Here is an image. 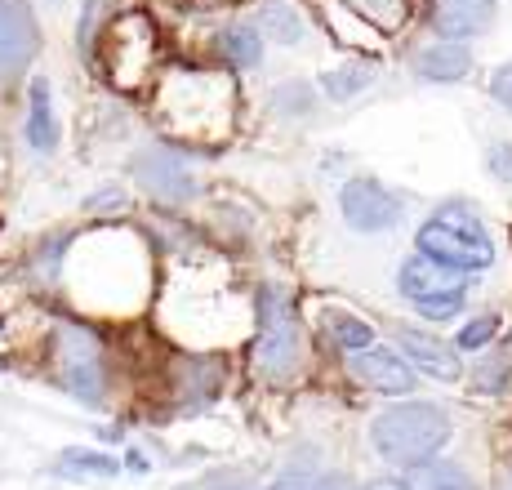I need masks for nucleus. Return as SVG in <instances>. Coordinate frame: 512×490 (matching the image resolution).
<instances>
[{
  "label": "nucleus",
  "instance_id": "nucleus-1",
  "mask_svg": "<svg viewBox=\"0 0 512 490\" xmlns=\"http://www.w3.org/2000/svg\"><path fill=\"white\" fill-rule=\"evenodd\" d=\"M450 441V415L437 401H401L370 419V446L388 464H423Z\"/></svg>",
  "mask_w": 512,
  "mask_h": 490
},
{
  "label": "nucleus",
  "instance_id": "nucleus-2",
  "mask_svg": "<svg viewBox=\"0 0 512 490\" xmlns=\"http://www.w3.org/2000/svg\"><path fill=\"white\" fill-rule=\"evenodd\" d=\"M161 103L165 125L179 134H192V139H201V134L210 139V125L214 134H223L232 125V90L214 72H179L174 81H165Z\"/></svg>",
  "mask_w": 512,
  "mask_h": 490
},
{
  "label": "nucleus",
  "instance_id": "nucleus-3",
  "mask_svg": "<svg viewBox=\"0 0 512 490\" xmlns=\"http://www.w3.org/2000/svg\"><path fill=\"white\" fill-rule=\"evenodd\" d=\"M419 254H428L432 263H446V268H455V272H481L495 263L490 232L477 223V214L459 210V205H441V210L423 223Z\"/></svg>",
  "mask_w": 512,
  "mask_h": 490
},
{
  "label": "nucleus",
  "instance_id": "nucleus-4",
  "mask_svg": "<svg viewBox=\"0 0 512 490\" xmlns=\"http://www.w3.org/2000/svg\"><path fill=\"white\" fill-rule=\"evenodd\" d=\"M254 357H259V375L268 384H285L299 366V321L290 312L281 286H263L259 290V343H254Z\"/></svg>",
  "mask_w": 512,
  "mask_h": 490
},
{
  "label": "nucleus",
  "instance_id": "nucleus-5",
  "mask_svg": "<svg viewBox=\"0 0 512 490\" xmlns=\"http://www.w3.org/2000/svg\"><path fill=\"white\" fill-rule=\"evenodd\" d=\"M103 67L107 76H112L121 90H130V85L143 81V72L152 67V54H156V27L152 18L143 14V9H130V14H121L112 27H107L103 36Z\"/></svg>",
  "mask_w": 512,
  "mask_h": 490
},
{
  "label": "nucleus",
  "instance_id": "nucleus-6",
  "mask_svg": "<svg viewBox=\"0 0 512 490\" xmlns=\"http://www.w3.org/2000/svg\"><path fill=\"white\" fill-rule=\"evenodd\" d=\"M397 286L423 312V317H437V321L455 317V312L464 308V294H468L464 272L446 268V263H432L428 254H415V259L401 263Z\"/></svg>",
  "mask_w": 512,
  "mask_h": 490
},
{
  "label": "nucleus",
  "instance_id": "nucleus-7",
  "mask_svg": "<svg viewBox=\"0 0 512 490\" xmlns=\"http://www.w3.org/2000/svg\"><path fill=\"white\" fill-rule=\"evenodd\" d=\"M58 370H63L67 388L81 401H90V406L103 401L107 379H103V352H98L94 335H85V330H76V326L58 330Z\"/></svg>",
  "mask_w": 512,
  "mask_h": 490
},
{
  "label": "nucleus",
  "instance_id": "nucleus-8",
  "mask_svg": "<svg viewBox=\"0 0 512 490\" xmlns=\"http://www.w3.org/2000/svg\"><path fill=\"white\" fill-rule=\"evenodd\" d=\"M41 49V23L27 0H0V81H14Z\"/></svg>",
  "mask_w": 512,
  "mask_h": 490
},
{
  "label": "nucleus",
  "instance_id": "nucleus-9",
  "mask_svg": "<svg viewBox=\"0 0 512 490\" xmlns=\"http://www.w3.org/2000/svg\"><path fill=\"white\" fill-rule=\"evenodd\" d=\"M339 205L352 232H388L401 219V201L379 179H348L339 192Z\"/></svg>",
  "mask_w": 512,
  "mask_h": 490
},
{
  "label": "nucleus",
  "instance_id": "nucleus-10",
  "mask_svg": "<svg viewBox=\"0 0 512 490\" xmlns=\"http://www.w3.org/2000/svg\"><path fill=\"white\" fill-rule=\"evenodd\" d=\"M352 375L361 379L366 388L374 392H383V397H410L415 392V366H410L401 352H392V348H361V352H352Z\"/></svg>",
  "mask_w": 512,
  "mask_h": 490
},
{
  "label": "nucleus",
  "instance_id": "nucleus-11",
  "mask_svg": "<svg viewBox=\"0 0 512 490\" xmlns=\"http://www.w3.org/2000/svg\"><path fill=\"white\" fill-rule=\"evenodd\" d=\"M134 174H139L143 188L156 192L161 201H183V196H192V174H187L170 152H161V147L134 156Z\"/></svg>",
  "mask_w": 512,
  "mask_h": 490
},
{
  "label": "nucleus",
  "instance_id": "nucleus-12",
  "mask_svg": "<svg viewBox=\"0 0 512 490\" xmlns=\"http://www.w3.org/2000/svg\"><path fill=\"white\" fill-rule=\"evenodd\" d=\"M495 23V0H437V32L446 41H468Z\"/></svg>",
  "mask_w": 512,
  "mask_h": 490
},
{
  "label": "nucleus",
  "instance_id": "nucleus-13",
  "mask_svg": "<svg viewBox=\"0 0 512 490\" xmlns=\"http://www.w3.org/2000/svg\"><path fill=\"white\" fill-rule=\"evenodd\" d=\"M401 352H406V357L415 361L419 370H428L432 379H446V384H455V379L464 375V366H459V352L450 348V343L423 335V330H401Z\"/></svg>",
  "mask_w": 512,
  "mask_h": 490
},
{
  "label": "nucleus",
  "instance_id": "nucleus-14",
  "mask_svg": "<svg viewBox=\"0 0 512 490\" xmlns=\"http://www.w3.org/2000/svg\"><path fill=\"white\" fill-rule=\"evenodd\" d=\"M468 67H472V58L459 41L428 45V49H419V58H415V72L423 81H464Z\"/></svg>",
  "mask_w": 512,
  "mask_h": 490
},
{
  "label": "nucleus",
  "instance_id": "nucleus-15",
  "mask_svg": "<svg viewBox=\"0 0 512 490\" xmlns=\"http://www.w3.org/2000/svg\"><path fill=\"white\" fill-rule=\"evenodd\" d=\"M406 490H477V482L450 459H423V464H410L406 477H401Z\"/></svg>",
  "mask_w": 512,
  "mask_h": 490
},
{
  "label": "nucleus",
  "instance_id": "nucleus-16",
  "mask_svg": "<svg viewBox=\"0 0 512 490\" xmlns=\"http://www.w3.org/2000/svg\"><path fill=\"white\" fill-rule=\"evenodd\" d=\"M27 143L36 152H49L58 143V121H54V107H49V81L36 76L32 90H27Z\"/></svg>",
  "mask_w": 512,
  "mask_h": 490
},
{
  "label": "nucleus",
  "instance_id": "nucleus-17",
  "mask_svg": "<svg viewBox=\"0 0 512 490\" xmlns=\"http://www.w3.org/2000/svg\"><path fill=\"white\" fill-rule=\"evenodd\" d=\"M58 477H72V482H112L116 473H121V464H116L112 455H103V450H63L54 464Z\"/></svg>",
  "mask_w": 512,
  "mask_h": 490
},
{
  "label": "nucleus",
  "instance_id": "nucleus-18",
  "mask_svg": "<svg viewBox=\"0 0 512 490\" xmlns=\"http://www.w3.org/2000/svg\"><path fill=\"white\" fill-rule=\"evenodd\" d=\"M259 27L268 36H277L281 45H299L303 41V18L294 14V5H285V0H268V5H259Z\"/></svg>",
  "mask_w": 512,
  "mask_h": 490
},
{
  "label": "nucleus",
  "instance_id": "nucleus-19",
  "mask_svg": "<svg viewBox=\"0 0 512 490\" xmlns=\"http://www.w3.org/2000/svg\"><path fill=\"white\" fill-rule=\"evenodd\" d=\"M343 5H352L361 18H366V23L379 27V32H401L415 0H343Z\"/></svg>",
  "mask_w": 512,
  "mask_h": 490
},
{
  "label": "nucleus",
  "instance_id": "nucleus-20",
  "mask_svg": "<svg viewBox=\"0 0 512 490\" xmlns=\"http://www.w3.org/2000/svg\"><path fill=\"white\" fill-rule=\"evenodd\" d=\"M223 54H228L232 67H259L263 36L254 32V27H228V32H223Z\"/></svg>",
  "mask_w": 512,
  "mask_h": 490
},
{
  "label": "nucleus",
  "instance_id": "nucleus-21",
  "mask_svg": "<svg viewBox=\"0 0 512 490\" xmlns=\"http://www.w3.org/2000/svg\"><path fill=\"white\" fill-rule=\"evenodd\" d=\"M326 330L334 335V343H339L343 352H361V348H370V343H374L366 321L348 317V312H326Z\"/></svg>",
  "mask_w": 512,
  "mask_h": 490
},
{
  "label": "nucleus",
  "instance_id": "nucleus-22",
  "mask_svg": "<svg viewBox=\"0 0 512 490\" xmlns=\"http://www.w3.org/2000/svg\"><path fill=\"white\" fill-rule=\"evenodd\" d=\"M370 81H374L370 67H348V72H326L321 76V90H326L330 98H352L357 90H366Z\"/></svg>",
  "mask_w": 512,
  "mask_h": 490
},
{
  "label": "nucleus",
  "instance_id": "nucleus-23",
  "mask_svg": "<svg viewBox=\"0 0 512 490\" xmlns=\"http://www.w3.org/2000/svg\"><path fill=\"white\" fill-rule=\"evenodd\" d=\"M495 330H499V317H477V321H468V326L459 330V348H464V352H477L481 343L495 339Z\"/></svg>",
  "mask_w": 512,
  "mask_h": 490
},
{
  "label": "nucleus",
  "instance_id": "nucleus-24",
  "mask_svg": "<svg viewBox=\"0 0 512 490\" xmlns=\"http://www.w3.org/2000/svg\"><path fill=\"white\" fill-rule=\"evenodd\" d=\"M268 490H352L343 477H281Z\"/></svg>",
  "mask_w": 512,
  "mask_h": 490
},
{
  "label": "nucleus",
  "instance_id": "nucleus-25",
  "mask_svg": "<svg viewBox=\"0 0 512 490\" xmlns=\"http://www.w3.org/2000/svg\"><path fill=\"white\" fill-rule=\"evenodd\" d=\"M486 165H490V174H495V179L512 183V143H495V147H490Z\"/></svg>",
  "mask_w": 512,
  "mask_h": 490
},
{
  "label": "nucleus",
  "instance_id": "nucleus-26",
  "mask_svg": "<svg viewBox=\"0 0 512 490\" xmlns=\"http://www.w3.org/2000/svg\"><path fill=\"white\" fill-rule=\"evenodd\" d=\"M490 94H495L499 103H504L508 112H512V63H504V67L495 72V81H490Z\"/></svg>",
  "mask_w": 512,
  "mask_h": 490
},
{
  "label": "nucleus",
  "instance_id": "nucleus-27",
  "mask_svg": "<svg viewBox=\"0 0 512 490\" xmlns=\"http://www.w3.org/2000/svg\"><path fill=\"white\" fill-rule=\"evenodd\" d=\"M366 490H406V486H401V482H370Z\"/></svg>",
  "mask_w": 512,
  "mask_h": 490
},
{
  "label": "nucleus",
  "instance_id": "nucleus-28",
  "mask_svg": "<svg viewBox=\"0 0 512 490\" xmlns=\"http://www.w3.org/2000/svg\"><path fill=\"white\" fill-rule=\"evenodd\" d=\"M214 490H245V486H236V482H214Z\"/></svg>",
  "mask_w": 512,
  "mask_h": 490
},
{
  "label": "nucleus",
  "instance_id": "nucleus-29",
  "mask_svg": "<svg viewBox=\"0 0 512 490\" xmlns=\"http://www.w3.org/2000/svg\"><path fill=\"white\" fill-rule=\"evenodd\" d=\"M508 490H512V473H508Z\"/></svg>",
  "mask_w": 512,
  "mask_h": 490
}]
</instances>
